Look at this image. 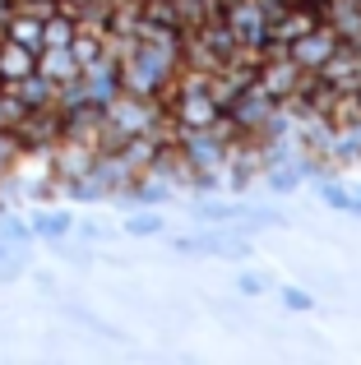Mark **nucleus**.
Here are the masks:
<instances>
[{
	"label": "nucleus",
	"mask_w": 361,
	"mask_h": 365,
	"mask_svg": "<svg viewBox=\"0 0 361 365\" xmlns=\"http://www.w3.org/2000/svg\"><path fill=\"white\" fill-rule=\"evenodd\" d=\"M163 107H167V120L176 130H208V125L223 116V107L208 98V88H167Z\"/></svg>",
	"instance_id": "nucleus-1"
},
{
	"label": "nucleus",
	"mask_w": 361,
	"mask_h": 365,
	"mask_svg": "<svg viewBox=\"0 0 361 365\" xmlns=\"http://www.w3.org/2000/svg\"><path fill=\"white\" fill-rule=\"evenodd\" d=\"M273 111H278V102H273L260 83H245V88L223 107V116L232 120L241 134H264V130H269V120H273Z\"/></svg>",
	"instance_id": "nucleus-2"
},
{
	"label": "nucleus",
	"mask_w": 361,
	"mask_h": 365,
	"mask_svg": "<svg viewBox=\"0 0 361 365\" xmlns=\"http://www.w3.org/2000/svg\"><path fill=\"white\" fill-rule=\"evenodd\" d=\"M223 24L232 28V37L245 42V46H264L269 42V14H264L255 0H227L223 5Z\"/></svg>",
	"instance_id": "nucleus-3"
},
{
	"label": "nucleus",
	"mask_w": 361,
	"mask_h": 365,
	"mask_svg": "<svg viewBox=\"0 0 361 365\" xmlns=\"http://www.w3.org/2000/svg\"><path fill=\"white\" fill-rule=\"evenodd\" d=\"M338 42H343V37H338V28L329 24V19H320L315 28H306V33H301L297 42L288 46V56L301 65V70H320V65L329 61V51H334Z\"/></svg>",
	"instance_id": "nucleus-4"
},
{
	"label": "nucleus",
	"mask_w": 361,
	"mask_h": 365,
	"mask_svg": "<svg viewBox=\"0 0 361 365\" xmlns=\"http://www.w3.org/2000/svg\"><path fill=\"white\" fill-rule=\"evenodd\" d=\"M301 65L292 61L288 51H273V56H260V65H255V83H260L264 93H269L273 102H283L292 88H297V79H301Z\"/></svg>",
	"instance_id": "nucleus-5"
},
{
	"label": "nucleus",
	"mask_w": 361,
	"mask_h": 365,
	"mask_svg": "<svg viewBox=\"0 0 361 365\" xmlns=\"http://www.w3.org/2000/svg\"><path fill=\"white\" fill-rule=\"evenodd\" d=\"M320 79L334 83V88H361V51L352 42H338L334 51H329V61L320 65Z\"/></svg>",
	"instance_id": "nucleus-6"
},
{
	"label": "nucleus",
	"mask_w": 361,
	"mask_h": 365,
	"mask_svg": "<svg viewBox=\"0 0 361 365\" xmlns=\"http://www.w3.org/2000/svg\"><path fill=\"white\" fill-rule=\"evenodd\" d=\"M37 74L51 79L56 88H61V83L79 79V61H74L70 46H42V51H37Z\"/></svg>",
	"instance_id": "nucleus-7"
},
{
	"label": "nucleus",
	"mask_w": 361,
	"mask_h": 365,
	"mask_svg": "<svg viewBox=\"0 0 361 365\" xmlns=\"http://www.w3.org/2000/svg\"><path fill=\"white\" fill-rule=\"evenodd\" d=\"M0 37H9V42L28 46V51H42V19L14 5V14H9L5 24H0Z\"/></svg>",
	"instance_id": "nucleus-8"
},
{
	"label": "nucleus",
	"mask_w": 361,
	"mask_h": 365,
	"mask_svg": "<svg viewBox=\"0 0 361 365\" xmlns=\"http://www.w3.org/2000/svg\"><path fill=\"white\" fill-rule=\"evenodd\" d=\"M33 232H42V236H65V232H70V217H65V213H46V217H37V222H33Z\"/></svg>",
	"instance_id": "nucleus-9"
},
{
	"label": "nucleus",
	"mask_w": 361,
	"mask_h": 365,
	"mask_svg": "<svg viewBox=\"0 0 361 365\" xmlns=\"http://www.w3.org/2000/svg\"><path fill=\"white\" fill-rule=\"evenodd\" d=\"M130 236H158V232H163V217H158V213H139V217H130Z\"/></svg>",
	"instance_id": "nucleus-10"
},
{
	"label": "nucleus",
	"mask_w": 361,
	"mask_h": 365,
	"mask_svg": "<svg viewBox=\"0 0 361 365\" xmlns=\"http://www.w3.org/2000/svg\"><path fill=\"white\" fill-rule=\"evenodd\" d=\"M283 305H288V310H310V305H315V301H310V296L306 292H297V287H288V292H283Z\"/></svg>",
	"instance_id": "nucleus-11"
},
{
	"label": "nucleus",
	"mask_w": 361,
	"mask_h": 365,
	"mask_svg": "<svg viewBox=\"0 0 361 365\" xmlns=\"http://www.w3.org/2000/svg\"><path fill=\"white\" fill-rule=\"evenodd\" d=\"M236 292L260 296V292H264V277H260V273H241V277H236Z\"/></svg>",
	"instance_id": "nucleus-12"
},
{
	"label": "nucleus",
	"mask_w": 361,
	"mask_h": 365,
	"mask_svg": "<svg viewBox=\"0 0 361 365\" xmlns=\"http://www.w3.org/2000/svg\"><path fill=\"white\" fill-rule=\"evenodd\" d=\"M325 199H329V204H334V208H347V199H352V195H343V190H338V185H325Z\"/></svg>",
	"instance_id": "nucleus-13"
},
{
	"label": "nucleus",
	"mask_w": 361,
	"mask_h": 365,
	"mask_svg": "<svg viewBox=\"0 0 361 365\" xmlns=\"http://www.w3.org/2000/svg\"><path fill=\"white\" fill-rule=\"evenodd\" d=\"M255 5H260L264 14H273V9H283V5H288V0H255Z\"/></svg>",
	"instance_id": "nucleus-14"
},
{
	"label": "nucleus",
	"mask_w": 361,
	"mask_h": 365,
	"mask_svg": "<svg viewBox=\"0 0 361 365\" xmlns=\"http://www.w3.org/2000/svg\"><path fill=\"white\" fill-rule=\"evenodd\" d=\"M357 199H361V185H357Z\"/></svg>",
	"instance_id": "nucleus-15"
}]
</instances>
